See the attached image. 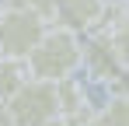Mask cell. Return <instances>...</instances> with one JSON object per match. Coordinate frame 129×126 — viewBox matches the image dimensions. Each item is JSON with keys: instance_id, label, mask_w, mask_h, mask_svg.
<instances>
[{"instance_id": "1", "label": "cell", "mask_w": 129, "mask_h": 126, "mask_svg": "<svg viewBox=\"0 0 129 126\" xmlns=\"http://www.w3.org/2000/svg\"><path fill=\"white\" fill-rule=\"evenodd\" d=\"M80 49H84V39L77 32H70L63 25H49L45 35L39 39V46L24 60L28 77L31 81H45V84L73 77L80 70Z\"/></svg>"}, {"instance_id": "2", "label": "cell", "mask_w": 129, "mask_h": 126, "mask_svg": "<svg viewBox=\"0 0 129 126\" xmlns=\"http://www.w3.org/2000/svg\"><path fill=\"white\" fill-rule=\"evenodd\" d=\"M0 112L7 126H45L49 119H59L56 88L45 81H28L7 102H0Z\"/></svg>"}, {"instance_id": "3", "label": "cell", "mask_w": 129, "mask_h": 126, "mask_svg": "<svg viewBox=\"0 0 129 126\" xmlns=\"http://www.w3.org/2000/svg\"><path fill=\"white\" fill-rule=\"evenodd\" d=\"M45 28L49 25L28 11L0 7V56L4 60H28V53L39 46Z\"/></svg>"}, {"instance_id": "4", "label": "cell", "mask_w": 129, "mask_h": 126, "mask_svg": "<svg viewBox=\"0 0 129 126\" xmlns=\"http://www.w3.org/2000/svg\"><path fill=\"white\" fill-rule=\"evenodd\" d=\"M80 67L87 70V77H91L94 84H105V88L129 74V70H122V63H119V56H115L108 35H101V32H94V35H87V39H84Z\"/></svg>"}, {"instance_id": "5", "label": "cell", "mask_w": 129, "mask_h": 126, "mask_svg": "<svg viewBox=\"0 0 129 126\" xmlns=\"http://www.w3.org/2000/svg\"><path fill=\"white\" fill-rule=\"evenodd\" d=\"M105 14V0H56V21L77 35H94Z\"/></svg>"}, {"instance_id": "6", "label": "cell", "mask_w": 129, "mask_h": 126, "mask_svg": "<svg viewBox=\"0 0 129 126\" xmlns=\"http://www.w3.org/2000/svg\"><path fill=\"white\" fill-rule=\"evenodd\" d=\"M56 109H59V119H70L73 112H80L91 98H87V88L84 81H77V77H66V81H56Z\"/></svg>"}, {"instance_id": "7", "label": "cell", "mask_w": 129, "mask_h": 126, "mask_svg": "<svg viewBox=\"0 0 129 126\" xmlns=\"http://www.w3.org/2000/svg\"><path fill=\"white\" fill-rule=\"evenodd\" d=\"M28 81H31V77H28L24 60H4V56H0V102H7V98H11L14 91H21Z\"/></svg>"}, {"instance_id": "8", "label": "cell", "mask_w": 129, "mask_h": 126, "mask_svg": "<svg viewBox=\"0 0 129 126\" xmlns=\"http://www.w3.org/2000/svg\"><path fill=\"white\" fill-rule=\"evenodd\" d=\"M94 126H129V95H112L98 109Z\"/></svg>"}, {"instance_id": "9", "label": "cell", "mask_w": 129, "mask_h": 126, "mask_svg": "<svg viewBox=\"0 0 129 126\" xmlns=\"http://www.w3.org/2000/svg\"><path fill=\"white\" fill-rule=\"evenodd\" d=\"M0 7H14V11H28L35 18H42L45 25L56 21V0H0Z\"/></svg>"}, {"instance_id": "10", "label": "cell", "mask_w": 129, "mask_h": 126, "mask_svg": "<svg viewBox=\"0 0 129 126\" xmlns=\"http://www.w3.org/2000/svg\"><path fill=\"white\" fill-rule=\"evenodd\" d=\"M101 35H108V42H112V49H115V56H119V63H122V70H129V14L112 32H101Z\"/></svg>"}, {"instance_id": "11", "label": "cell", "mask_w": 129, "mask_h": 126, "mask_svg": "<svg viewBox=\"0 0 129 126\" xmlns=\"http://www.w3.org/2000/svg\"><path fill=\"white\" fill-rule=\"evenodd\" d=\"M45 126H66V119H49Z\"/></svg>"}]
</instances>
